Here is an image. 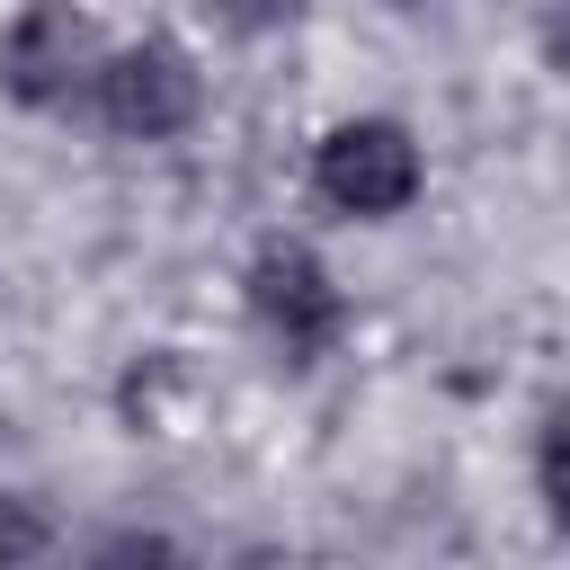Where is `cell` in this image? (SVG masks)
<instances>
[{
	"label": "cell",
	"mask_w": 570,
	"mask_h": 570,
	"mask_svg": "<svg viewBox=\"0 0 570 570\" xmlns=\"http://www.w3.org/2000/svg\"><path fill=\"white\" fill-rule=\"evenodd\" d=\"M196 9H205L223 36H267V27H285L294 0H196Z\"/></svg>",
	"instance_id": "8992f818"
},
{
	"label": "cell",
	"mask_w": 570,
	"mask_h": 570,
	"mask_svg": "<svg viewBox=\"0 0 570 570\" xmlns=\"http://www.w3.org/2000/svg\"><path fill=\"white\" fill-rule=\"evenodd\" d=\"M312 196H321L330 214H347V223L401 214V205L419 196V142H410V125H392V116H347V125H330L321 151H312Z\"/></svg>",
	"instance_id": "6da1fadb"
},
{
	"label": "cell",
	"mask_w": 570,
	"mask_h": 570,
	"mask_svg": "<svg viewBox=\"0 0 570 570\" xmlns=\"http://www.w3.org/2000/svg\"><path fill=\"white\" fill-rule=\"evenodd\" d=\"M249 312H258V330H267L294 365L330 356L338 330H347V294L330 285V267H321L303 240H267V249L249 258Z\"/></svg>",
	"instance_id": "3957f363"
},
{
	"label": "cell",
	"mask_w": 570,
	"mask_h": 570,
	"mask_svg": "<svg viewBox=\"0 0 570 570\" xmlns=\"http://www.w3.org/2000/svg\"><path fill=\"white\" fill-rule=\"evenodd\" d=\"M98 71V36L71 0H27L18 27L0 36V89L18 107H71Z\"/></svg>",
	"instance_id": "277c9868"
},
{
	"label": "cell",
	"mask_w": 570,
	"mask_h": 570,
	"mask_svg": "<svg viewBox=\"0 0 570 570\" xmlns=\"http://www.w3.org/2000/svg\"><path fill=\"white\" fill-rule=\"evenodd\" d=\"M401 9H410V0H401Z\"/></svg>",
	"instance_id": "52a82bcc"
},
{
	"label": "cell",
	"mask_w": 570,
	"mask_h": 570,
	"mask_svg": "<svg viewBox=\"0 0 570 570\" xmlns=\"http://www.w3.org/2000/svg\"><path fill=\"white\" fill-rule=\"evenodd\" d=\"M534 490H543V508L570 525V410H561V401L543 410V436H534Z\"/></svg>",
	"instance_id": "5b68a950"
},
{
	"label": "cell",
	"mask_w": 570,
	"mask_h": 570,
	"mask_svg": "<svg viewBox=\"0 0 570 570\" xmlns=\"http://www.w3.org/2000/svg\"><path fill=\"white\" fill-rule=\"evenodd\" d=\"M89 89H98V116H107L125 142H169V134H187V125H196V98H205L196 62H187L169 36H142V45L107 53V62L89 71Z\"/></svg>",
	"instance_id": "7a4b0ae2"
}]
</instances>
